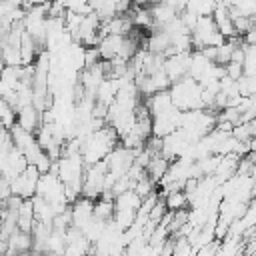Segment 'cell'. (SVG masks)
I'll return each mask as SVG.
<instances>
[{"mask_svg": "<svg viewBox=\"0 0 256 256\" xmlns=\"http://www.w3.org/2000/svg\"><path fill=\"white\" fill-rule=\"evenodd\" d=\"M140 150H130L126 146H116L108 156H106V168H108V174H112L116 180L126 176L128 170L134 166L136 162V156H138Z\"/></svg>", "mask_w": 256, "mask_h": 256, "instance_id": "cell-6", "label": "cell"}, {"mask_svg": "<svg viewBox=\"0 0 256 256\" xmlns=\"http://www.w3.org/2000/svg\"><path fill=\"white\" fill-rule=\"evenodd\" d=\"M150 14H152V24L156 26V30H158V28H164V26L170 24L174 18H178V12H176L172 6L164 4V2H154L152 8H150Z\"/></svg>", "mask_w": 256, "mask_h": 256, "instance_id": "cell-15", "label": "cell"}, {"mask_svg": "<svg viewBox=\"0 0 256 256\" xmlns=\"http://www.w3.org/2000/svg\"><path fill=\"white\" fill-rule=\"evenodd\" d=\"M34 254H36V252H34ZM36 256H48V254H36Z\"/></svg>", "mask_w": 256, "mask_h": 256, "instance_id": "cell-34", "label": "cell"}, {"mask_svg": "<svg viewBox=\"0 0 256 256\" xmlns=\"http://www.w3.org/2000/svg\"><path fill=\"white\" fill-rule=\"evenodd\" d=\"M170 96H172V104L182 110V112H188V110H206L204 108V102H202V86L192 80L190 76L174 82L170 86Z\"/></svg>", "mask_w": 256, "mask_h": 256, "instance_id": "cell-2", "label": "cell"}, {"mask_svg": "<svg viewBox=\"0 0 256 256\" xmlns=\"http://www.w3.org/2000/svg\"><path fill=\"white\" fill-rule=\"evenodd\" d=\"M12 196V190H10V180H6L4 176H0V208H4L8 204Z\"/></svg>", "mask_w": 256, "mask_h": 256, "instance_id": "cell-29", "label": "cell"}, {"mask_svg": "<svg viewBox=\"0 0 256 256\" xmlns=\"http://www.w3.org/2000/svg\"><path fill=\"white\" fill-rule=\"evenodd\" d=\"M168 168H170V162H168L162 154H154V156L150 158L148 166H146V174L158 184V182L162 180V176L168 172Z\"/></svg>", "mask_w": 256, "mask_h": 256, "instance_id": "cell-17", "label": "cell"}, {"mask_svg": "<svg viewBox=\"0 0 256 256\" xmlns=\"http://www.w3.org/2000/svg\"><path fill=\"white\" fill-rule=\"evenodd\" d=\"M188 66H190V52L172 54V56H166L164 60V72L172 84L188 76Z\"/></svg>", "mask_w": 256, "mask_h": 256, "instance_id": "cell-9", "label": "cell"}, {"mask_svg": "<svg viewBox=\"0 0 256 256\" xmlns=\"http://www.w3.org/2000/svg\"><path fill=\"white\" fill-rule=\"evenodd\" d=\"M216 0H188L186 10L196 16H212L216 10Z\"/></svg>", "mask_w": 256, "mask_h": 256, "instance_id": "cell-22", "label": "cell"}, {"mask_svg": "<svg viewBox=\"0 0 256 256\" xmlns=\"http://www.w3.org/2000/svg\"><path fill=\"white\" fill-rule=\"evenodd\" d=\"M90 252H92V244H90V242L84 238V234H82L80 238L70 240V242L66 244V250H64L62 256H90Z\"/></svg>", "mask_w": 256, "mask_h": 256, "instance_id": "cell-21", "label": "cell"}, {"mask_svg": "<svg viewBox=\"0 0 256 256\" xmlns=\"http://www.w3.org/2000/svg\"><path fill=\"white\" fill-rule=\"evenodd\" d=\"M36 196L46 200L56 210V214H60V212L70 208V202H68V196H66V188L62 184V180L58 178V174L52 172V170L46 172V174H40Z\"/></svg>", "mask_w": 256, "mask_h": 256, "instance_id": "cell-3", "label": "cell"}, {"mask_svg": "<svg viewBox=\"0 0 256 256\" xmlns=\"http://www.w3.org/2000/svg\"><path fill=\"white\" fill-rule=\"evenodd\" d=\"M224 68H226V76L232 78V80H240L244 76V70H242L240 62H228Z\"/></svg>", "mask_w": 256, "mask_h": 256, "instance_id": "cell-30", "label": "cell"}, {"mask_svg": "<svg viewBox=\"0 0 256 256\" xmlns=\"http://www.w3.org/2000/svg\"><path fill=\"white\" fill-rule=\"evenodd\" d=\"M140 204H142V198L134 190H126V192L114 196L116 210H134V212H138L140 210Z\"/></svg>", "mask_w": 256, "mask_h": 256, "instance_id": "cell-18", "label": "cell"}, {"mask_svg": "<svg viewBox=\"0 0 256 256\" xmlns=\"http://www.w3.org/2000/svg\"><path fill=\"white\" fill-rule=\"evenodd\" d=\"M212 18H214V22H216L220 34H222L226 40H228V38H238V32H236V28H234V20H232L230 10H228L226 6H216Z\"/></svg>", "mask_w": 256, "mask_h": 256, "instance_id": "cell-12", "label": "cell"}, {"mask_svg": "<svg viewBox=\"0 0 256 256\" xmlns=\"http://www.w3.org/2000/svg\"><path fill=\"white\" fill-rule=\"evenodd\" d=\"M20 256H36L34 252H24V254H20Z\"/></svg>", "mask_w": 256, "mask_h": 256, "instance_id": "cell-33", "label": "cell"}, {"mask_svg": "<svg viewBox=\"0 0 256 256\" xmlns=\"http://www.w3.org/2000/svg\"><path fill=\"white\" fill-rule=\"evenodd\" d=\"M164 204L168 208V212H178V210H186L190 206L188 196L184 190H172L164 194Z\"/></svg>", "mask_w": 256, "mask_h": 256, "instance_id": "cell-19", "label": "cell"}, {"mask_svg": "<svg viewBox=\"0 0 256 256\" xmlns=\"http://www.w3.org/2000/svg\"><path fill=\"white\" fill-rule=\"evenodd\" d=\"M16 114H18L16 124H20L28 132H34L36 134V130L42 126V112H38L34 106L20 108V110H16Z\"/></svg>", "mask_w": 256, "mask_h": 256, "instance_id": "cell-14", "label": "cell"}, {"mask_svg": "<svg viewBox=\"0 0 256 256\" xmlns=\"http://www.w3.org/2000/svg\"><path fill=\"white\" fill-rule=\"evenodd\" d=\"M144 104H146L148 112L152 114V118L158 116V114H162V112H166V110H170V108L174 106V104H172L170 90H162V92H156V94L148 96V98L144 100Z\"/></svg>", "mask_w": 256, "mask_h": 256, "instance_id": "cell-13", "label": "cell"}, {"mask_svg": "<svg viewBox=\"0 0 256 256\" xmlns=\"http://www.w3.org/2000/svg\"><path fill=\"white\" fill-rule=\"evenodd\" d=\"M216 254H218V246L212 242V244L202 246L200 250H196V254H194V256H216Z\"/></svg>", "mask_w": 256, "mask_h": 256, "instance_id": "cell-31", "label": "cell"}, {"mask_svg": "<svg viewBox=\"0 0 256 256\" xmlns=\"http://www.w3.org/2000/svg\"><path fill=\"white\" fill-rule=\"evenodd\" d=\"M32 234L30 232H22V230H14L8 236L6 242V254L4 256H20L24 252H32Z\"/></svg>", "mask_w": 256, "mask_h": 256, "instance_id": "cell-11", "label": "cell"}, {"mask_svg": "<svg viewBox=\"0 0 256 256\" xmlns=\"http://www.w3.org/2000/svg\"><path fill=\"white\" fill-rule=\"evenodd\" d=\"M136 218H138V212H134V210H116L112 220L120 230L126 232L136 224Z\"/></svg>", "mask_w": 256, "mask_h": 256, "instance_id": "cell-23", "label": "cell"}, {"mask_svg": "<svg viewBox=\"0 0 256 256\" xmlns=\"http://www.w3.org/2000/svg\"><path fill=\"white\" fill-rule=\"evenodd\" d=\"M160 2H164V4L172 6L178 14H180V12H184V10H186V6H188V0H160Z\"/></svg>", "mask_w": 256, "mask_h": 256, "instance_id": "cell-32", "label": "cell"}, {"mask_svg": "<svg viewBox=\"0 0 256 256\" xmlns=\"http://www.w3.org/2000/svg\"><path fill=\"white\" fill-rule=\"evenodd\" d=\"M180 116H182V110H178L176 106H172L170 110L154 116L152 118V136L166 138L168 134L176 132L180 128Z\"/></svg>", "mask_w": 256, "mask_h": 256, "instance_id": "cell-8", "label": "cell"}, {"mask_svg": "<svg viewBox=\"0 0 256 256\" xmlns=\"http://www.w3.org/2000/svg\"><path fill=\"white\" fill-rule=\"evenodd\" d=\"M58 2L64 6V10L76 12V14H80V16H86V14L92 12L90 0H58Z\"/></svg>", "mask_w": 256, "mask_h": 256, "instance_id": "cell-24", "label": "cell"}, {"mask_svg": "<svg viewBox=\"0 0 256 256\" xmlns=\"http://www.w3.org/2000/svg\"><path fill=\"white\" fill-rule=\"evenodd\" d=\"M38 180H40V172L36 166H28L20 176H16L14 180H10V190L12 196H20V198H34L36 196V188H38Z\"/></svg>", "mask_w": 256, "mask_h": 256, "instance_id": "cell-7", "label": "cell"}, {"mask_svg": "<svg viewBox=\"0 0 256 256\" xmlns=\"http://www.w3.org/2000/svg\"><path fill=\"white\" fill-rule=\"evenodd\" d=\"M232 136L238 140V142H246L250 144L252 138H254V130H252V124L250 122H240L232 128Z\"/></svg>", "mask_w": 256, "mask_h": 256, "instance_id": "cell-25", "label": "cell"}, {"mask_svg": "<svg viewBox=\"0 0 256 256\" xmlns=\"http://www.w3.org/2000/svg\"><path fill=\"white\" fill-rule=\"evenodd\" d=\"M192 36V46L194 50H204V48H218L220 44L226 42V38L220 34L216 22L212 16H200L194 30L190 32Z\"/></svg>", "mask_w": 256, "mask_h": 256, "instance_id": "cell-4", "label": "cell"}, {"mask_svg": "<svg viewBox=\"0 0 256 256\" xmlns=\"http://www.w3.org/2000/svg\"><path fill=\"white\" fill-rule=\"evenodd\" d=\"M240 16L252 18L256 14V0H236V4L232 6Z\"/></svg>", "mask_w": 256, "mask_h": 256, "instance_id": "cell-28", "label": "cell"}, {"mask_svg": "<svg viewBox=\"0 0 256 256\" xmlns=\"http://www.w3.org/2000/svg\"><path fill=\"white\" fill-rule=\"evenodd\" d=\"M34 226H36L34 204H32V198H26V200H22L20 210H18V230H22V232H30V234H32Z\"/></svg>", "mask_w": 256, "mask_h": 256, "instance_id": "cell-16", "label": "cell"}, {"mask_svg": "<svg viewBox=\"0 0 256 256\" xmlns=\"http://www.w3.org/2000/svg\"><path fill=\"white\" fill-rule=\"evenodd\" d=\"M238 88H240V96L244 98H252L256 94V78L252 76H242L238 80Z\"/></svg>", "mask_w": 256, "mask_h": 256, "instance_id": "cell-27", "label": "cell"}, {"mask_svg": "<svg viewBox=\"0 0 256 256\" xmlns=\"http://www.w3.org/2000/svg\"><path fill=\"white\" fill-rule=\"evenodd\" d=\"M114 212H116V206H114V200L112 198H104L100 196L98 200H94V216L108 222L114 218Z\"/></svg>", "mask_w": 256, "mask_h": 256, "instance_id": "cell-20", "label": "cell"}, {"mask_svg": "<svg viewBox=\"0 0 256 256\" xmlns=\"http://www.w3.org/2000/svg\"><path fill=\"white\" fill-rule=\"evenodd\" d=\"M70 214H72V226L82 232V228L94 218V200L80 196L76 202H72Z\"/></svg>", "mask_w": 256, "mask_h": 256, "instance_id": "cell-10", "label": "cell"}, {"mask_svg": "<svg viewBox=\"0 0 256 256\" xmlns=\"http://www.w3.org/2000/svg\"><path fill=\"white\" fill-rule=\"evenodd\" d=\"M108 168L106 162H98L92 166H86L84 170V178H82V196L90 198V200H98L104 194V180H106Z\"/></svg>", "mask_w": 256, "mask_h": 256, "instance_id": "cell-5", "label": "cell"}, {"mask_svg": "<svg viewBox=\"0 0 256 256\" xmlns=\"http://www.w3.org/2000/svg\"><path fill=\"white\" fill-rule=\"evenodd\" d=\"M118 134L112 126H102L98 128L96 132H92L80 146V154L84 158V164L86 166H92V164H98L102 160H106V156L116 148L118 144Z\"/></svg>", "mask_w": 256, "mask_h": 256, "instance_id": "cell-1", "label": "cell"}, {"mask_svg": "<svg viewBox=\"0 0 256 256\" xmlns=\"http://www.w3.org/2000/svg\"><path fill=\"white\" fill-rule=\"evenodd\" d=\"M168 214V208H166V204H164V200H158L156 202V206L150 210V214H148V224H152V226H158L162 220H164V216Z\"/></svg>", "mask_w": 256, "mask_h": 256, "instance_id": "cell-26", "label": "cell"}]
</instances>
